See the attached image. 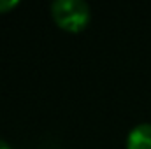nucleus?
Here are the masks:
<instances>
[{
  "instance_id": "nucleus-4",
  "label": "nucleus",
  "mask_w": 151,
  "mask_h": 149,
  "mask_svg": "<svg viewBox=\"0 0 151 149\" xmlns=\"http://www.w3.org/2000/svg\"><path fill=\"white\" fill-rule=\"evenodd\" d=\"M0 149H11V146H9L5 140H2V139H0Z\"/></svg>"
},
{
  "instance_id": "nucleus-1",
  "label": "nucleus",
  "mask_w": 151,
  "mask_h": 149,
  "mask_svg": "<svg viewBox=\"0 0 151 149\" xmlns=\"http://www.w3.org/2000/svg\"><path fill=\"white\" fill-rule=\"evenodd\" d=\"M51 12L58 27L69 32L83 30L90 21V5L84 0H55Z\"/></svg>"
},
{
  "instance_id": "nucleus-3",
  "label": "nucleus",
  "mask_w": 151,
  "mask_h": 149,
  "mask_svg": "<svg viewBox=\"0 0 151 149\" xmlns=\"http://www.w3.org/2000/svg\"><path fill=\"white\" fill-rule=\"evenodd\" d=\"M16 0H0V11H9L16 5Z\"/></svg>"
},
{
  "instance_id": "nucleus-2",
  "label": "nucleus",
  "mask_w": 151,
  "mask_h": 149,
  "mask_svg": "<svg viewBox=\"0 0 151 149\" xmlns=\"http://www.w3.org/2000/svg\"><path fill=\"white\" fill-rule=\"evenodd\" d=\"M127 149H151V123H139L128 132Z\"/></svg>"
}]
</instances>
